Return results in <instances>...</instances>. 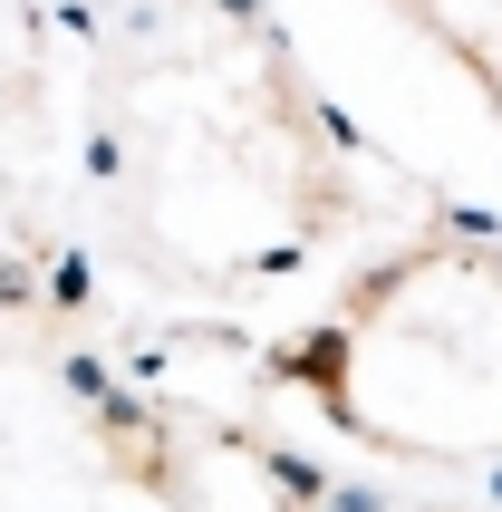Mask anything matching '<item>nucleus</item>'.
<instances>
[{"instance_id": "1", "label": "nucleus", "mask_w": 502, "mask_h": 512, "mask_svg": "<svg viewBox=\"0 0 502 512\" xmlns=\"http://www.w3.org/2000/svg\"><path fill=\"white\" fill-rule=\"evenodd\" d=\"M309 397L348 435L425 464L502 455V261L435 242L309 339Z\"/></svg>"}]
</instances>
